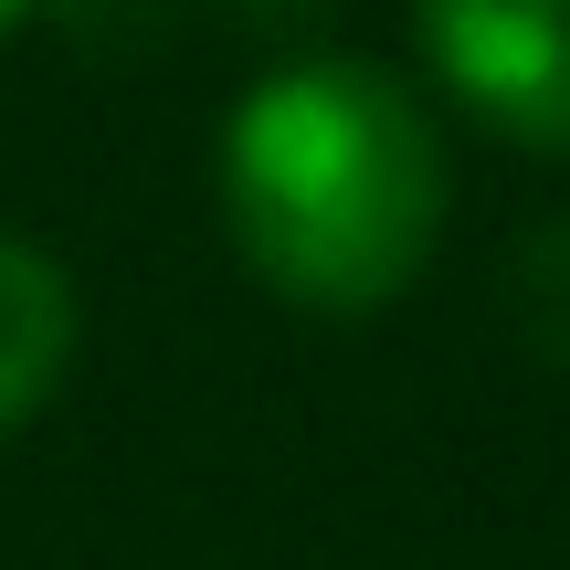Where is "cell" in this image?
<instances>
[{
  "label": "cell",
  "mask_w": 570,
  "mask_h": 570,
  "mask_svg": "<svg viewBox=\"0 0 570 570\" xmlns=\"http://www.w3.org/2000/svg\"><path fill=\"white\" fill-rule=\"evenodd\" d=\"M212 202L244 275L296 317H381L433 275L454 223V138L412 75L296 53L233 96Z\"/></svg>",
  "instance_id": "cell-1"
},
{
  "label": "cell",
  "mask_w": 570,
  "mask_h": 570,
  "mask_svg": "<svg viewBox=\"0 0 570 570\" xmlns=\"http://www.w3.org/2000/svg\"><path fill=\"white\" fill-rule=\"evenodd\" d=\"M412 42L475 127L570 159V0H412Z\"/></svg>",
  "instance_id": "cell-2"
},
{
  "label": "cell",
  "mask_w": 570,
  "mask_h": 570,
  "mask_svg": "<svg viewBox=\"0 0 570 570\" xmlns=\"http://www.w3.org/2000/svg\"><path fill=\"white\" fill-rule=\"evenodd\" d=\"M75 338H85V296L63 275V254L32 244L21 223H0V444L53 412Z\"/></svg>",
  "instance_id": "cell-3"
},
{
  "label": "cell",
  "mask_w": 570,
  "mask_h": 570,
  "mask_svg": "<svg viewBox=\"0 0 570 570\" xmlns=\"http://www.w3.org/2000/svg\"><path fill=\"white\" fill-rule=\"evenodd\" d=\"M497 296H508V327L529 360L570 370V212L560 223H529L508 254V275H497Z\"/></svg>",
  "instance_id": "cell-4"
},
{
  "label": "cell",
  "mask_w": 570,
  "mask_h": 570,
  "mask_svg": "<svg viewBox=\"0 0 570 570\" xmlns=\"http://www.w3.org/2000/svg\"><path fill=\"white\" fill-rule=\"evenodd\" d=\"M32 11H42V0H0V42H11V32H21Z\"/></svg>",
  "instance_id": "cell-5"
}]
</instances>
